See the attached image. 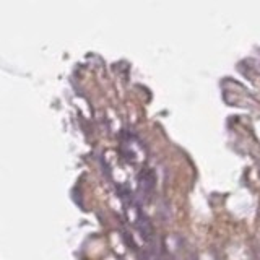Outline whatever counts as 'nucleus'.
Masks as SVG:
<instances>
[{"instance_id": "f257e3e1", "label": "nucleus", "mask_w": 260, "mask_h": 260, "mask_svg": "<svg viewBox=\"0 0 260 260\" xmlns=\"http://www.w3.org/2000/svg\"><path fill=\"white\" fill-rule=\"evenodd\" d=\"M140 189L145 192V194H150L154 187V174L153 171L150 169H145L143 172L140 174Z\"/></svg>"}]
</instances>
